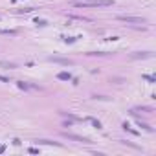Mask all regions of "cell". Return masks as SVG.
Wrapping results in <instances>:
<instances>
[{
    "instance_id": "obj_4",
    "label": "cell",
    "mask_w": 156,
    "mask_h": 156,
    "mask_svg": "<svg viewBox=\"0 0 156 156\" xmlns=\"http://www.w3.org/2000/svg\"><path fill=\"white\" fill-rule=\"evenodd\" d=\"M50 61H53V63H59V64H72V61L70 59H59V57H50Z\"/></svg>"
},
{
    "instance_id": "obj_2",
    "label": "cell",
    "mask_w": 156,
    "mask_h": 156,
    "mask_svg": "<svg viewBox=\"0 0 156 156\" xmlns=\"http://www.w3.org/2000/svg\"><path fill=\"white\" fill-rule=\"evenodd\" d=\"M119 20H123V22H129V24H145L147 20L145 18H140V17H129V15H119Z\"/></svg>"
},
{
    "instance_id": "obj_5",
    "label": "cell",
    "mask_w": 156,
    "mask_h": 156,
    "mask_svg": "<svg viewBox=\"0 0 156 156\" xmlns=\"http://www.w3.org/2000/svg\"><path fill=\"white\" fill-rule=\"evenodd\" d=\"M57 77L63 79V81H70V79H72V75H70L68 72H61V74H57Z\"/></svg>"
},
{
    "instance_id": "obj_1",
    "label": "cell",
    "mask_w": 156,
    "mask_h": 156,
    "mask_svg": "<svg viewBox=\"0 0 156 156\" xmlns=\"http://www.w3.org/2000/svg\"><path fill=\"white\" fill-rule=\"evenodd\" d=\"M74 7H97V6H112V0H75Z\"/></svg>"
},
{
    "instance_id": "obj_3",
    "label": "cell",
    "mask_w": 156,
    "mask_h": 156,
    "mask_svg": "<svg viewBox=\"0 0 156 156\" xmlns=\"http://www.w3.org/2000/svg\"><path fill=\"white\" fill-rule=\"evenodd\" d=\"M64 136H66V138H70V140H75V142H81V143H92L90 140L81 138V136H75V134H68V132H64Z\"/></svg>"
},
{
    "instance_id": "obj_7",
    "label": "cell",
    "mask_w": 156,
    "mask_h": 156,
    "mask_svg": "<svg viewBox=\"0 0 156 156\" xmlns=\"http://www.w3.org/2000/svg\"><path fill=\"white\" fill-rule=\"evenodd\" d=\"M0 66H6V68H15V63H4V61H0Z\"/></svg>"
},
{
    "instance_id": "obj_9",
    "label": "cell",
    "mask_w": 156,
    "mask_h": 156,
    "mask_svg": "<svg viewBox=\"0 0 156 156\" xmlns=\"http://www.w3.org/2000/svg\"><path fill=\"white\" fill-rule=\"evenodd\" d=\"M0 81H2V83H9V79L4 77V75H0Z\"/></svg>"
},
{
    "instance_id": "obj_8",
    "label": "cell",
    "mask_w": 156,
    "mask_h": 156,
    "mask_svg": "<svg viewBox=\"0 0 156 156\" xmlns=\"http://www.w3.org/2000/svg\"><path fill=\"white\" fill-rule=\"evenodd\" d=\"M143 79H147V81H151V83H154V77H151V75H143Z\"/></svg>"
},
{
    "instance_id": "obj_6",
    "label": "cell",
    "mask_w": 156,
    "mask_h": 156,
    "mask_svg": "<svg viewBox=\"0 0 156 156\" xmlns=\"http://www.w3.org/2000/svg\"><path fill=\"white\" fill-rule=\"evenodd\" d=\"M0 33H4V35H17L15 29H0Z\"/></svg>"
}]
</instances>
